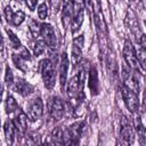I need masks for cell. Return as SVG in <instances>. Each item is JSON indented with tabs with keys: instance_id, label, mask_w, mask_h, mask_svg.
I'll return each instance as SVG.
<instances>
[{
	"instance_id": "44dd1931",
	"label": "cell",
	"mask_w": 146,
	"mask_h": 146,
	"mask_svg": "<svg viewBox=\"0 0 146 146\" xmlns=\"http://www.w3.org/2000/svg\"><path fill=\"white\" fill-rule=\"evenodd\" d=\"M5 106H6V112H7L8 114H10V113H13V112H15V111L17 110V103H16L15 98H14L13 96H9V95H8V97L6 98Z\"/></svg>"
},
{
	"instance_id": "d6986e66",
	"label": "cell",
	"mask_w": 146,
	"mask_h": 146,
	"mask_svg": "<svg viewBox=\"0 0 146 146\" xmlns=\"http://www.w3.org/2000/svg\"><path fill=\"white\" fill-rule=\"evenodd\" d=\"M13 62L16 65V67L18 70H21L22 72H26L27 71V64H26V59H24L19 54H14L13 55Z\"/></svg>"
},
{
	"instance_id": "5b68a950",
	"label": "cell",
	"mask_w": 146,
	"mask_h": 146,
	"mask_svg": "<svg viewBox=\"0 0 146 146\" xmlns=\"http://www.w3.org/2000/svg\"><path fill=\"white\" fill-rule=\"evenodd\" d=\"M123 57L128 64V66L132 70V71H136L138 72V59L136 57V52H135V49L131 44V42L129 40H125L124 41V46H123Z\"/></svg>"
},
{
	"instance_id": "4fadbf2b",
	"label": "cell",
	"mask_w": 146,
	"mask_h": 146,
	"mask_svg": "<svg viewBox=\"0 0 146 146\" xmlns=\"http://www.w3.org/2000/svg\"><path fill=\"white\" fill-rule=\"evenodd\" d=\"M67 68H68V58H67L66 52H63L60 56V62H59V82H60L62 88L66 83Z\"/></svg>"
},
{
	"instance_id": "484cf974",
	"label": "cell",
	"mask_w": 146,
	"mask_h": 146,
	"mask_svg": "<svg viewBox=\"0 0 146 146\" xmlns=\"http://www.w3.org/2000/svg\"><path fill=\"white\" fill-rule=\"evenodd\" d=\"M38 16L40 19H46L48 16V7L46 3H41L38 7Z\"/></svg>"
},
{
	"instance_id": "ba28073f",
	"label": "cell",
	"mask_w": 146,
	"mask_h": 146,
	"mask_svg": "<svg viewBox=\"0 0 146 146\" xmlns=\"http://www.w3.org/2000/svg\"><path fill=\"white\" fill-rule=\"evenodd\" d=\"M43 114V103L40 97L32 99V102L27 105V115L31 121L39 120Z\"/></svg>"
},
{
	"instance_id": "8fae6325",
	"label": "cell",
	"mask_w": 146,
	"mask_h": 146,
	"mask_svg": "<svg viewBox=\"0 0 146 146\" xmlns=\"http://www.w3.org/2000/svg\"><path fill=\"white\" fill-rule=\"evenodd\" d=\"M82 47H83V35H79L73 40V44H72V60L74 65H76L81 59Z\"/></svg>"
},
{
	"instance_id": "8992f818",
	"label": "cell",
	"mask_w": 146,
	"mask_h": 146,
	"mask_svg": "<svg viewBox=\"0 0 146 146\" xmlns=\"http://www.w3.org/2000/svg\"><path fill=\"white\" fill-rule=\"evenodd\" d=\"M83 130V122H74L67 128L65 133V144H78Z\"/></svg>"
},
{
	"instance_id": "277c9868",
	"label": "cell",
	"mask_w": 146,
	"mask_h": 146,
	"mask_svg": "<svg viewBox=\"0 0 146 146\" xmlns=\"http://www.w3.org/2000/svg\"><path fill=\"white\" fill-rule=\"evenodd\" d=\"M49 114L55 121H59L63 119L65 114V104L59 97H51L48 102Z\"/></svg>"
},
{
	"instance_id": "cb8c5ba5",
	"label": "cell",
	"mask_w": 146,
	"mask_h": 146,
	"mask_svg": "<svg viewBox=\"0 0 146 146\" xmlns=\"http://www.w3.org/2000/svg\"><path fill=\"white\" fill-rule=\"evenodd\" d=\"M24 19H25V15H24V13H23L22 10H18V11H16L15 14H13V17H11L10 22H11L14 25L18 26V25H21V24L23 23Z\"/></svg>"
},
{
	"instance_id": "ac0fdd59",
	"label": "cell",
	"mask_w": 146,
	"mask_h": 146,
	"mask_svg": "<svg viewBox=\"0 0 146 146\" xmlns=\"http://www.w3.org/2000/svg\"><path fill=\"white\" fill-rule=\"evenodd\" d=\"M135 124H136V130H137V135H138V138H139V141L141 145H145V140H146V133H145V128L140 121V117L137 116L135 119Z\"/></svg>"
},
{
	"instance_id": "52a82bcc",
	"label": "cell",
	"mask_w": 146,
	"mask_h": 146,
	"mask_svg": "<svg viewBox=\"0 0 146 146\" xmlns=\"http://www.w3.org/2000/svg\"><path fill=\"white\" fill-rule=\"evenodd\" d=\"M122 79L124 81L125 87H128L129 89H131L136 94L139 92V82H138V78L136 75V71H132L131 68L129 70L125 66H123V68H122Z\"/></svg>"
},
{
	"instance_id": "f1b7e54d",
	"label": "cell",
	"mask_w": 146,
	"mask_h": 146,
	"mask_svg": "<svg viewBox=\"0 0 146 146\" xmlns=\"http://www.w3.org/2000/svg\"><path fill=\"white\" fill-rule=\"evenodd\" d=\"M25 3H26V6L29 7L30 10H34L35 7H36L38 0H25Z\"/></svg>"
},
{
	"instance_id": "ffe728a7",
	"label": "cell",
	"mask_w": 146,
	"mask_h": 146,
	"mask_svg": "<svg viewBox=\"0 0 146 146\" xmlns=\"http://www.w3.org/2000/svg\"><path fill=\"white\" fill-rule=\"evenodd\" d=\"M83 16H84V13H83V10H81L72 17L73 18L72 19V32H76L81 27L82 22H83Z\"/></svg>"
},
{
	"instance_id": "7a4b0ae2",
	"label": "cell",
	"mask_w": 146,
	"mask_h": 146,
	"mask_svg": "<svg viewBox=\"0 0 146 146\" xmlns=\"http://www.w3.org/2000/svg\"><path fill=\"white\" fill-rule=\"evenodd\" d=\"M56 64H54L50 59H43L41 62V75L43 80V84L47 89H52L56 83Z\"/></svg>"
},
{
	"instance_id": "1f68e13d",
	"label": "cell",
	"mask_w": 146,
	"mask_h": 146,
	"mask_svg": "<svg viewBox=\"0 0 146 146\" xmlns=\"http://www.w3.org/2000/svg\"><path fill=\"white\" fill-rule=\"evenodd\" d=\"M130 1H131V2H136V1H137V2H138V1H139V0H130Z\"/></svg>"
},
{
	"instance_id": "3957f363",
	"label": "cell",
	"mask_w": 146,
	"mask_h": 146,
	"mask_svg": "<svg viewBox=\"0 0 146 146\" xmlns=\"http://www.w3.org/2000/svg\"><path fill=\"white\" fill-rule=\"evenodd\" d=\"M121 92H122V98L124 100V104L127 106V108L131 112L135 113L139 110V98H138V94H136L135 91H132L131 89H129L125 86L121 87Z\"/></svg>"
},
{
	"instance_id": "30bf717a",
	"label": "cell",
	"mask_w": 146,
	"mask_h": 146,
	"mask_svg": "<svg viewBox=\"0 0 146 146\" xmlns=\"http://www.w3.org/2000/svg\"><path fill=\"white\" fill-rule=\"evenodd\" d=\"M120 137L124 144H132L133 143V131L131 128V124L129 123L128 119L125 116L121 117L120 122Z\"/></svg>"
},
{
	"instance_id": "4316f807",
	"label": "cell",
	"mask_w": 146,
	"mask_h": 146,
	"mask_svg": "<svg viewBox=\"0 0 146 146\" xmlns=\"http://www.w3.org/2000/svg\"><path fill=\"white\" fill-rule=\"evenodd\" d=\"M5 81L8 86H11L14 83V75L9 66H6V74H5Z\"/></svg>"
},
{
	"instance_id": "9a60e30c",
	"label": "cell",
	"mask_w": 146,
	"mask_h": 146,
	"mask_svg": "<svg viewBox=\"0 0 146 146\" xmlns=\"http://www.w3.org/2000/svg\"><path fill=\"white\" fill-rule=\"evenodd\" d=\"M89 89L91 95H97L99 92V82H98V72L96 67H90L89 70Z\"/></svg>"
},
{
	"instance_id": "5bb4252c",
	"label": "cell",
	"mask_w": 146,
	"mask_h": 146,
	"mask_svg": "<svg viewBox=\"0 0 146 146\" xmlns=\"http://www.w3.org/2000/svg\"><path fill=\"white\" fill-rule=\"evenodd\" d=\"M14 124H15L16 129L18 130V132L21 135H23L26 131V128H27V115L19 108H18V112H17V114L15 116Z\"/></svg>"
},
{
	"instance_id": "83f0119b",
	"label": "cell",
	"mask_w": 146,
	"mask_h": 146,
	"mask_svg": "<svg viewBox=\"0 0 146 146\" xmlns=\"http://www.w3.org/2000/svg\"><path fill=\"white\" fill-rule=\"evenodd\" d=\"M26 143L27 144H39L40 140H39L38 136L35 137V135H31L30 137H26Z\"/></svg>"
},
{
	"instance_id": "603a6c76",
	"label": "cell",
	"mask_w": 146,
	"mask_h": 146,
	"mask_svg": "<svg viewBox=\"0 0 146 146\" xmlns=\"http://www.w3.org/2000/svg\"><path fill=\"white\" fill-rule=\"evenodd\" d=\"M7 34H8V38H9V41H10V44H11V47H13V48L18 49V48H21V47H22L21 41L18 40V38H17V35H16L15 33H13L10 30H8V29H7Z\"/></svg>"
},
{
	"instance_id": "2e32d148",
	"label": "cell",
	"mask_w": 146,
	"mask_h": 146,
	"mask_svg": "<svg viewBox=\"0 0 146 146\" xmlns=\"http://www.w3.org/2000/svg\"><path fill=\"white\" fill-rule=\"evenodd\" d=\"M73 17V0H64L63 6V24L66 26Z\"/></svg>"
},
{
	"instance_id": "7402d4cb",
	"label": "cell",
	"mask_w": 146,
	"mask_h": 146,
	"mask_svg": "<svg viewBox=\"0 0 146 146\" xmlns=\"http://www.w3.org/2000/svg\"><path fill=\"white\" fill-rule=\"evenodd\" d=\"M46 50V43L43 40H36L33 44V52L35 56H40Z\"/></svg>"
},
{
	"instance_id": "d4e9b609",
	"label": "cell",
	"mask_w": 146,
	"mask_h": 146,
	"mask_svg": "<svg viewBox=\"0 0 146 146\" xmlns=\"http://www.w3.org/2000/svg\"><path fill=\"white\" fill-rule=\"evenodd\" d=\"M40 30H41V25L36 21H31V23H30V31L33 34V36L36 38L40 34Z\"/></svg>"
},
{
	"instance_id": "e0dca14e",
	"label": "cell",
	"mask_w": 146,
	"mask_h": 146,
	"mask_svg": "<svg viewBox=\"0 0 146 146\" xmlns=\"http://www.w3.org/2000/svg\"><path fill=\"white\" fill-rule=\"evenodd\" d=\"M15 124H14V121L11 120H7L5 122V127H3V130H5V136H6V140L8 144H13L14 141V137H15Z\"/></svg>"
},
{
	"instance_id": "9c48e42d",
	"label": "cell",
	"mask_w": 146,
	"mask_h": 146,
	"mask_svg": "<svg viewBox=\"0 0 146 146\" xmlns=\"http://www.w3.org/2000/svg\"><path fill=\"white\" fill-rule=\"evenodd\" d=\"M40 34L44 41V43L54 49L57 46V39H56V34L55 31L52 29V26L50 24H41V30H40Z\"/></svg>"
},
{
	"instance_id": "f546056e",
	"label": "cell",
	"mask_w": 146,
	"mask_h": 146,
	"mask_svg": "<svg viewBox=\"0 0 146 146\" xmlns=\"http://www.w3.org/2000/svg\"><path fill=\"white\" fill-rule=\"evenodd\" d=\"M5 14H6V18L8 19V21H10L11 19V17H13V10H11V8L9 7V6H7L6 8H5Z\"/></svg>"
},
{
	"instance_id": "6da1fadb",
	"label": "cell",
	"mask_w": 146,
	"mask_h": 146,
	"mask_svg": "<svg viewBox=\"0 0 146 146\" xmlns=\"http://www.w3.org/2000/svg\"><path fill=\"white\" fill-rule=\"evenodd\" d=\"M83 81H84V70L82 68L67 83V95L70 98H75L79 100L81 99V96H83Z\"/></svg>"
},
{
	"instance_id": "4dcf8cb0",
	"label": "cell",
	"mask_w": 146,
	"mask_h": 146,
	"mask_svg": "<svg viewBox=\"0 0 146 146\" xmlns=\"http://www.w3.org/2000/svg\"><path fill=\"white\" fill-rule=\"evenodd\" d=\"M2 92H3V87H2V83H0V103L2 100Z\"/></svg>"
},
{
	"instance_id": "7c38bea8",
	"label": "cell",
	"mask_w": 146,
	"mask_h": 146,
	"mask_svg": "<svg viewBox=\"0 0 146 146\" xmlns=\"http://www.w3.org/2000/svg\"><path fill=\"white\" fill-rule=\"evenodd\" d=\"M11 86H13V89L16 92L21 94L22 96H27L31 92H33V87L23 79H17Z\"/></svg>"
}]
</instances>
